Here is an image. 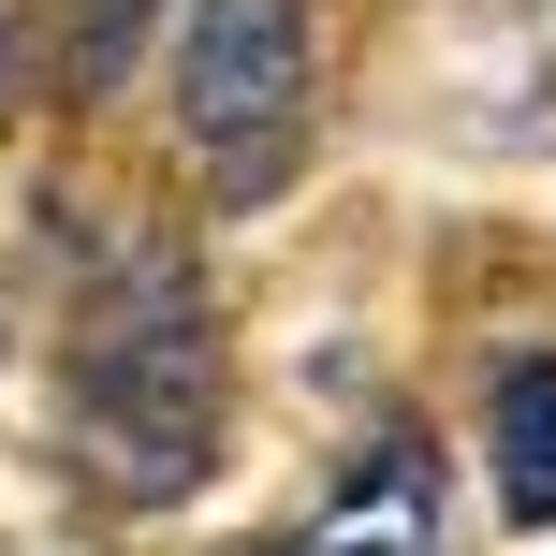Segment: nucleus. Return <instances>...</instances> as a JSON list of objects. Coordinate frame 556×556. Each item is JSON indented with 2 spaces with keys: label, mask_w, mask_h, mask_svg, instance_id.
Here are the masks:
<instances>
[{
  "label": "nucleus",
  "mask_w": 556,
  "mask_h": 556,
  "mask_svg": "<svg viewBox=\"0 0 556 556\" xmlns=\"http://www.w3.org/2000/svg\"><path fill=\"white\" fill-rule=\"evenodd\" d=\"M498 513L513 528H556V366H498Z\"/></svg>",
  "instance_id": "nucleus-4"
},
{
  "label": "nucleus",
  "mask_w": 556,
  "mask_h": 556,
  "mask_svg": "<svg viewBox=\"0 0 556 556\" xmlns=\"http://www.w3.org/2000/svg\"><path fill=\"white\" fill-rule=\"evenodd\" d=\"M132 59V0H88V74H117Z\"/></svg>",
  "instance_id": "nucleus-5"
},
{
  "label": "nucleus",
  "mask_w": 556,
  "mask_h": 556,
  "mask_svg": "<svg viewBox=\"0 0 556 556\" xmlns=\"http://www.w3.org/2000/svg\"><path fill=\"white\" fill-rule=\"evenodd\" d=\"M205 425H220V352L191 323V278L147 264L132 293L88 323V440H103V483L132 498H176L205 469Z\"/></svg>",
  "instance_id": "nucleus-1"
},
{
  "label": "nucleus",
  "mask_w": 556,
  "mask_h": 556,
  "mask_svg": "<svg viewBox=\"0 0 556 556\" xmlns=\"http://www.w3.org/2000/svg\"><path fill=\"white\" fill-rule=\"evenodd\" d=\"M307 88V0H205L191 45H176V117L191 147H220L235 176H264V147L293 132Z\"/></svg>",
  "instance_id": "nucleus-2"
},
{
  "label": "nucleus",
  "mask_w": 556,
  "mask_h": 556,
  "mask_svg": "<svg viewBox=\"0 0 556 556\" xmlns=\"http://www.w3.org/2000/svg\"><path fill=\"white\" fill-rule=\"evenodd\" d=\"M293 556H440V483H425V454L381 440V454L352 469V498H337Z\"/></svg>",
  "instance_id": "nucleus-3"
}]
</instances>
